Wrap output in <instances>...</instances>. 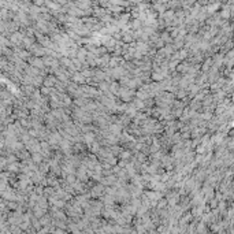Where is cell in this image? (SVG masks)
Masks as SVG:
<instances>
[{
    "label": "cell",
    "mask_w": 234,
    "mask_h": 234,
    "mask_svg": "<svg viewBox=\"0 0 234 234\" xmlns=\"http://www.w3.org/2000/svg\"><path fill=\"white\" fill-rule=\"evenodd\" d=\"M104 192H105L104 185L99 184V185H95V186L92 188V190H91V193H89V194H91L92 197H99V196H103V193H104Z\"/></svg>",
    "instance_id": "cell-1"
},
{
    "label": "cell",
    "mask_w": 234,
    "mask_h": 234,
    "mask_svg": "<svg viewBox=\"0 0 234 234\" xmlns=\"http://www.w3.org/2000/svg\"><path fill=\"white\" fill-rule=\"evenodd\" d=\"M73 81L75 84H84L85 82V77L82 75V73H74L73 74Z\"/></svg>",
    "instance_id": "cell-2"
},
{
    "label": "cell",
    "mask_w": 234,
    "mask_h": 234,
    "mask_svg": "<svg viewBox=\"0 0 234 234\" xmlns=\"http://www.w3.org/2000/svg\"><path fill=\"white\" fill-rule=\"evenodd\" d=\"M84 141H85L88 145H91V144L95 141V134L93 133H86V134L84 136Z\"/></svg>",
    "instance_id": "cell-3"
},
{
    "label": "cell",
    "mask_w": 234,
    "mask_h": 234,
    "mask_svg": "<svg viewBox=\"0 0 234 234\" xmlns=\"http://www.w3.org/2000/svg\"><path fill=\"white\" fill-rule=\"evenodd\" d=\"M133 105H134L136 108H144V102L141 99H134V102H133Z\"/></svg>",
    "instance_id": "cell-4"
},
{
    "label": "cell",
    "mask_w": 234,
    "mask_h": 234,
    "mask_svg": "<svg viewBox=\"0 0 234 234\" xmlns=\"http://www.w3.org/2000/svg\"><path fill=\"white\" fill-rule=\"evenodd\" d=\"M108 91H110V92H114V93H118L119 85H118V84H110V85H108Z\"/></svg>",
    "instance_id": "cell-5"
},
{
    "label": "cell",
    "mask_w": 234,
    "mask_h": 234,
    "mask_svg": "<svg viewBox=\"0 0 234 234\" xmlns=\"http://www.w3.org/2000/svg\"><path fill=\"white\" fill-rule=\"evenodd\" d=\"M55 84H56V80L53 77H50L45 80V85L47 86H52V85H55Z\"/></svg>",
    "instance_id": "cell-6"
},
{
    "label": "cell",
    "mask_w": 234,
    "mask_h": 234,
    "mask_svg": "<svg viewBox=\"0 0 234 234\" xmlns=\"http://www.w3.org/2000/svg\"><path fill=\"white\" fill-rule=\"evenodd\" d=\"M130 156H132V152H130V151H126V152H121V159H122V160H126V159H129Z\"/></svg>",
    "instance_id": "cell-7"
},
{
    "label": "cell",
    "mask_w": 234,
    "mask_h": 234,
    "mask_svg": "<svg viewBox=\"0 0 234 234\" xmlns=\"http://www.w3.org/2000/svg\"><path fill=\"white\" fill-rule=\"evenodd\" d=\"M211 64H212V59H208V60L205 62V64L203 66V70H204V71H208V67L211 66Z\"/></svg>",
    "instance_id": "cell-8"
},
{
    "label": "cell",
    "mask_w": 234,
    "mask_h": 234,
    "mask_svg": "<svg viewBox=\"0 0 234 234\" xmlns=\"http://www.w3.org/2000/svg\"><path fill=\"white\" fill-rule=\"evenodd\" d=\"M186 95H188V93H186V92H185V89H184V88H182V89H181V91H178V93H177V96H178V97H179V99H184V97H185V96H186Z\"/></svg>",
    "instance_id": "cell-9"
},
{
    "label": "cell",
    "mask_w": 234,
    "mask_h": 234,
    "mask_svg": "<svg viewBox=\"0 0 234 234\" xmlns=\"http://www.w3.org/2000/svg\"><path fill=\"white\" fill-rule=\"evenodd\" d=\"M197 231H203V233H205V231H207V229L204 227V223H203V222H201L200 225H198V227H197Z\"/></svg>",
    "instance_id": "cell-10"
},
{
    "label": "cell",
    "mask_w": 234,
    "mask_h": 234,
    "mask_svg": "<svg viewBox=\"0 0 234 234\" xmlns=\"http://www.w3.org/2000/svg\"><path fill=\"white\" fill-rule=\"evenodd\" d=\"M130 2H133V3L138 4V3H144V2H146V0H130Z\"/></svg>",
    "instance_id": "cell-11"
},
{
    "label": "cell",
    "mask_w": 234,
    "mask_h": 234,
    "mask_svg": "<svg viewBox=\"0 0 234 234\" xmlns=\"http://www.w3.org/2000/svg\"><path fill=\"white\" fill-rule=\"evenodd\" d=\"M159 2H160V3H163V4H167L170 0H159Z\"/></svg>",
    "instance_id": "cell-12"
}]
</instances>
